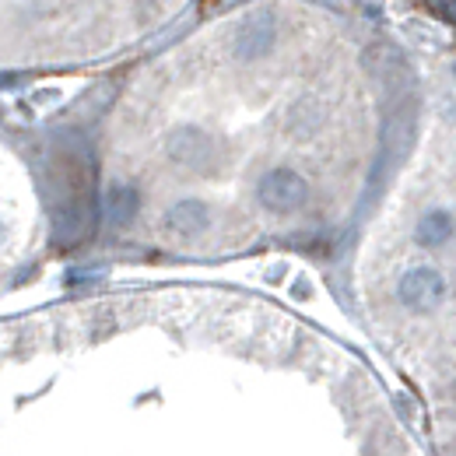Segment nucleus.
<instances>
[{
    "mask_svg": "<svg viewBox=\"0 0 456 456\" xmlns=\"http://www.w3.org/2000/svg\"><path fill=\"white\" fill-rule=\"evenodd\" d=\"M211 225V208L204 200H179L166 215V228L179 239H197Z\"/></svg>",
    "mask_w": 456,
    "mask_h": 456,
    "instance_id": "5",
    "label": "nucleus"
},
{
    "mask_svg": "<svg viewBox=\"0 0 456 456\" xmlns=\"http://www.w3.org/2000/svg\"><path fill=\"white\" fill-rule=\"evenodd\" d=\"M256 200L271 211V215H295L309 204V183L295 169H278L264 172L260 186H256Z\"/></svg>",
    "mask_w": 456,
    "mask_h": 456,
    "instance_id": "1",
    "label": "nucleus"
},
{
    "mask_svg": "<svg viewBox=\"0 0 456 456\" xmlns=\"http://www.w3.org/2000/svg\"><path fill=\"white\" fill-rule=\"evenodd\" d=\"M443 18L453 21V0H443Z\"/></svg>",
    "mask_w": 456,
    "mask_h": 456,
    "instance_id": "8",
    "label": "nucleus"
},
{
    "mask_svg": "<svg viewBox=\"0 0 456 456\" xmlns=\"http://www.w3.org/2000/svg\"><path fill=\"white\" fill-rule=\"evenodd\" d=\"M414 239L425 246V249H436V246H446L453 239V215L450 208H432L418 218L414 225Z\"/></svg>",
    "mask_w": 456,
    "mask_h": 456,
    "instance_id": "6",
    "label": "nucleus"
},
{
    "mask_svg": "<svg viewBox=\"0 0 456 456\" xmlns=\"http://www.w3.org/2000/svg\"><path fill=\"white\" fill-rule=\"evenodd\" d=\"M137 208H141V197H137L134 186H126V183L106 186V193H102V211H106V222H110V225H126V222L137 215Z\"/></svg>",
    "mask_w": 456,
    "mask_h": 456,
    "instance_id": "7",
    "label": "nucleus"
},
{
    "mask_svg": "<svg viewBox=\"0 0 456 456\" xmlns=\"http://www.w3.org/2000/svg\"><path fill=\"white\" fill-rule=\"evenodd\" d=\"M166 151H169V159L175 166H183V169L190 172H200V175L218 166V144L200 126H179V130H172L169 141H166Z\"/></svg>",
    "mask_w": 456,
    "mask_h": 456,
    "instance_id": "2",
    "label": "nucleus"
},
{
    "mask_svg": "<svg viewBox=\"0 0 456 456\" xmlns=\"http://www.w3.org/2000/svg\"><path fill=\"white\" fill-rule=\"evenodd\" d=\"M0 242H4V225H0Z\"/></svg>",
    "mask_w": 456,
    "mask_h": 456,
    "instance_id": "9",
    "label": "nucleus"
},
{
    "mask_svg": "<svg viewBox=\"0 0 456 456\" xmlns=\"http://www.w3.org/2000/svg\"><path fill=\"white\" fill-rule=\"evenodd\" d=\"M274 39H278V21L271 11H249L239 28H235V39H232V50L235 57L253 63V60H264L274 50Z\"/></svg>",
    "mask_w": 456,
    "mask_h": 456,
    "instance_id": "4",
    "label": "nucleus"
},
{
    "mask_svg": "<svg viewBox=\"0 0 456 456\" xmlns=\"http://www.w3.org/2000/svg\"><path fill=\"white\" fill-rule=\"evenodd\" d=\"M397 298L411 313H432L446 302V278L439 267H411L397 281Z\"/></svg>",
    "mask_w": 456,
    "mask_h": 456,
    "instance_id": "3",
    "label": "nucleus"
}]
</instances>
